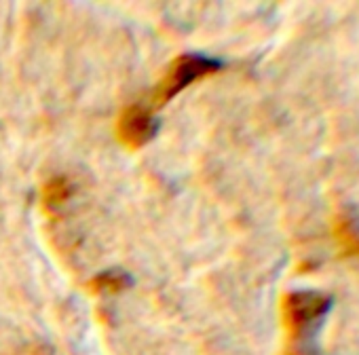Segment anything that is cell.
Here are the masks:
<instances>
[{"label":"cell","instance_id":"cell-1","mask_svg":"<svg viewBox=\"0 0 359 355\" xmlns=\"http://www.w3.org/2000/svg\"><path fill=\"white\" fill-rule=\"evenodd\" d=\"M330 309H332V296L315 290H300L285 298L283 317L292 336L300 340L317 330V326L325 319Z\"/></svg>","mask_w":359,"mask_h":355},{"label":"cell","instance_id":"cell-2","mask_svg":"<svg viewBox=\"0 0 359 355\" xmlns=\"http://www.w3.org/2000/svg\"><path fill=\"white\" fill-rule=\"evenodd\" d=\"M222 64L216 62V60H210V58H201V55H184V58H177L167 74L161 79L158 87L152 91V98H150V110L163 106L165 102H169L175 93L182 91L187 85L195 83L197 79L201 76H208L216 70H220Z\"/></svg>","mask_w":359,"mask_h":355},{"label":"cell","instance_id":"cell-3","mask_svg":"<svg viewBox=\"0 0 359 355\" xmlns=\"http://www.w3.org/2000/svg\"><path fill=\"white\" fill-rule=\"evenodd\" d=\"M156 131L152 110L142 104L125 108L118 116V140L131 148L144 146Z\"/></svg>","mask_w":359,"mask_h":355},{"label":"cell","instance_id":"cell-4","mask_svg":"<svg viewBox=\"0 0 359 355\" xmlns=\"http://www.w3.org/2000/svg\"><path fill=\"white\" fill-rule=\"evenodd\" d=\"M336 239L340 248L351 254L359 256V214H344L336 225Z\"/></svg>","mask_w":359,"mask_h":355},{"label":"cell","instance_id":"cell-5","mask_svg":"<svg viewBox=\"0 0 359 355\" xmlns=\"http://www.w3.org/2000/svg\"><path fill=\"white\" fill-rule=\"evenodd\" d=\"M93 290L100 292V294H110V292H118L127 286V277L118 271H108L100 277H95L91 281Z\"/></svg>","mask_w":359,"mask_h":355},{"label":"cell","instance_id":"cell-6","mask_svg":"<svg viewBox=\"0 0 359 355\" xmlns=\"http://www.w3.org/2000/svg\"><path fill=\"white\" fill-rule=\"evenodd\" d=\"M68 195H70V189H68L66 180L57 178V180H51V182L47 185L43 199H45V203H47L49 208H55V206L64 203V201L68 199Z\"/></svg>","mask_w":359,"mask_h":355}]
</instances>
